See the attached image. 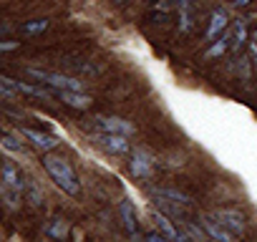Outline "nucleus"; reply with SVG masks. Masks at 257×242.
<instances>
[{
	"label": "nucleus",
	"instance_id": "1",
	"mask_svg": "<svg viewBox=\"0 0 257 242\" xmlns=\"http://www.w3.org/2000/svg\"><path fill=\"white\" fill-rule=\"evenodd\" d=\"M43 167L46 172L51 174V179L71 197H81V184H78V177L76 172L71 169V164L63 159V157H53V154H46L43 157Z\"/></svg>",
	"mask_w": 257,
	"mask_h": 242
},
{
	"label": "nucleus",
	"instance_id": "2",
	"mask_svg": "<svg viewBox=\"0 0 257 242\" xmlns=\"http://www.w3.org/2000/svg\"><path fill=\"white\" fill-rule=\"evenodd\" d=\"M31 78L41 81V83H48L53 88H71V91H78L81 88V81L73 78V76H63V73H53V71H46V68H28L26 71Z\"/></svg>",
	"mask_w": 257,
	"mask_h": 242
},
{
	"label": "nucleus",
	"instance_id": "3",
	"mask_svg": "<svg viewBox=\"0 0 257 242\" xmlns=\"http://www.w3.org/2000/svg\"><path fill=\"white\" fill-rule=\"evenodd\" d=\"M96 147H101L108 154H128V142L126 134H111V132H98L93 137Z\"/></svg>",
	"mask_w": 257,
	"mask_h": 242
},
{
	"label": "nucleus",
	"instance_id": "4",
	"mask_svg": "<svg viewBox=\"0 0 257 242\" xmlns=\"http://www.w3.org/2000/svg\"><path fill=\"white\" fill-rule=\"evenodd\" d=\"M88 127L96 129V132H111V134H132L134 127L123 118H111V116H96V118H88Z\"/></svg>",
	"mask_w": 257,
	"mask_h": 242
},
{
	"label": "nucleus",
	"instance_id": "5",
	"mask_svg": "<svg viewBox=\"0 0 257 242\" xmlns=\"http://www.w3.org/2000/svg\"><path fill=\"white\" fill-rule=\"evenodd\" d=\"M214 217L232 232V234H242L244 232V217L237 209H214Z\"/></svg>",
	"mask_w": 257,
	"mask_h": 242
},
{
	"label": "nucleus",
	"instance_id": "6",
	"mask_svg": "<svg viewBox=\"0 0 257 242\" xmlns=\"http://www.w3.org/2000/svg\"><path fill=\"white\" fill-rule=\"evenodd\" d=\"M199 222H202V227L207 229V234H209V237L222 239V242H232V239H234V234H232V232H229V229H227V227L214 217V214H204Z\"/></svg>",
	"mask_w": 257,
	"mask_h": 242
},
{
	"label": "nucleus",
	"instance_id": "7",
	"mask_svg": "<svg viewBox=\"0 0 257 242\" xmlns=\"http://www.w3.org/2000/svg\"><path fill=\"white\" fill-rule=\"evenodd\" d=\"M118 212H121V222H123V227H126V232L132 234L134 239L137 237H144V234H139V229H137V209H134V204L128 202V199H121V204H118Z\"/></svg>",
	"mask_w": 257,
	"mask_h": 242
},
{
	"label": "nucleus",
	"instance_id": "8",
	"mask_svg": "<svg viewBox=\"0 0 257 242\" xmlns=\"http://www.w3.org/2000/svg\"><path fill=\"white\" fill-rule=\"evenodd\" d=\"M132 174L134 177H149L152 174V157L144 152V149H137L132 154Z\"/></svg>",
	"mask_w": 257,
	"mask_h": 242
},
{
	"label": "nucleus",
	"instance_id": "9",
	"mask_svg": "<svg viewBox=\"0 0 257 242\" xmlns=\"http://www.w3.org/2000/svg\"><path fill=\"white\" fill-rule=\"evenodd\" d=\"M21 134H23L26 139H31L33 147L41 149V152H51V149L58 147V139H56V137H48V134H41V132H33V129H23Z\"/></svg>",
	"mask_w": 257,
	"mask_h": 242
},
{
	"label": "nucleus",
	"instance_id": "10",
	"mask_svg": "<svg viewBox=\"0 0 257 242\" xmlns=\"http://www.w3.org/2000/svg\"><path fill=\"white\" fill-rule=\"evenodd\" d=\"M56 93H58V98H61L63 103H68V106H73V108H88V106H91V98H88V96L76 93V91H71V88H56Z\"/></svg>",
	"mask_w": 257,
	"mask_h": 242
},
{
	"label": "nucleus",
	"instance_id": "11",
	"mask_svg": "<svg viewBox=\"0 0 257 242\" xmlns=\"http://www.w3.org/2000/svg\"><path fill=\"white\" fill-rule=\"evenodd\" d=\"M154 224L167 234V239H182V242H184V239H189V237H187V232L174 229V224L169 222V217H167V214H162V212H154Z\"/></svg>",
	"mask_w": 257,
	"mask_h": 242
},
{
	"label": "nucleus",
	"instance_id": "12",
	"mask_svg": "<svg viewBox=\"0 0 257 242\" xmlns=\"http://www.w3.org/2000/svg\"><path fill=\"white\" fill-rule=\"evenodd\" d=\"M224 28H227V16H224L222 11H214V13H212V18H209V28H207L204 38H207V41H214Z\"/></svg>",
	"mask_w": 257,
	"mask_h": 242
},
{
	"label": "nucleus",
	"instance_id": "13",
	"mask_svg": "<svg viewBox=\"0 0 257 242\" xmlns=\"http://www.w3.org/2000/svg\"><path fill=\"white\" fill-rule=\"evenodd\" d=\"M177 8H179V31L182 33H189L192 31V23H194L192 3H189V0H177Z\"/></svg>",
	"mask_w": 257,
	"mask_h": 242
},
{
	"label": "nucleus",
	"instance_id": "14",
	"mask_svg": "<svg viewBox=\"0 0 257 242\" xmlns=\"http://www.w3.org/2000/svg\"><path fill=\"white\" fill-rule=\"evenodd\" d=\"M157 197H162V199H167V202H174V204H182V207H189V204H192V197H187L184 192L172 189V187L157 189Z\"/></svg>",
	"mask_w": 257,
	"mask_h": 242
},
{
	"label": "nucleus",
	"instance_id": "15",
	"mask_svg": "<svg viewBox=\"0 0 257 242\" xmlns=\"http://www.w3.org/2000/svg\"><path fill=\"white\" fill-rule=\"evenodd\" d=\"M3 184H6V187H13V189H18V192H23L21 172L13 167V162H6V164H3Z\"/></svg>",
	"mask_w": 257,
	"mask_h": 242
},
{
	"label": "nucleus",
	"instance_id": "16",
	"mask_svg": "<svg viewBox=\"0 0 257 242\" xmlns=\"http://www.w3.org/2000/svg\"><path fill=\"white\" fill-rule=\"evenodd\" d=\"M46 28H48V21H46V18H36V21H28V23L18 26V33L26 36V38H33V36L43 33Z\"/></svg>",
	"mask_w": 257,
	"mask_h": 242
},
{
	"label": "nucleus",
	"instance_id": "17",
	"mask_svg": "<svg viewBox=\"0 0 257 242\" xmlns=\"http://www.w3.org/2000/svg\"><path fill=\"white\" fill-rule=\"evenodd\" d=\"M43 232H46L48 237H53V239H63V237L68 234V224H66L63 219H51V222H46Z\"/></svg>",
	"mask_w": 257,
	"mask_h": 242
},
{
	"label": "nucleus",
	"instance_id": "18",
	"mask_svg": "<svg viewBox=\"0 0 257 242\" xmlns=\"http://www.w3.org/2000/svg\"><path fill=\"white\" fill-rule=\"evenodd\" d=\"M0 194H3V202H6V209H18V204H21V192L18 189H13V187H0Z\"/></svg>",
	"mask_w": 257,
	"mask_h": 242
},
{
	"label": "nucleus",
	"instance_id": "19",
	"mask_svg": "<svg viewBox=\"0 0 257 242\" xmlns=\"http://www.w3.org/2000/svg\"><path fill=\"white\" fill-rule=\"evenodd\" d=\"M0 93H3V98H6V101H13V98L21 93L18 81H13V78L3 76V78H0Z\"/></svg>",
	"mask_w": 257,
	"mask_h": 242
},
{
	"label": "nucleus",
	"instance_id": "20",
	"mask_svg": "<svg viewBox=\"0 0 257 242\" xmlns=\"http://www.w3.org/2000/svg\"><path fill=\"white\" fill-rule=\"evenodd\" d=\"M229 41H232V36H229V33H224V36H222V38H219V41H217V43L204 53V58H217V56H222V53L229 48Z\"/></svg>",
	"mask_w": 257,
	"mask_h": 242
},
{
	"label": "nucleus",
	"instance_id": "21",
	"mask_svg": "<svg viewBox=\"0 0 257 242\" xmlns=\"http://www.w3.org/2000/svg\"><path fill=\"white\" fill-rule=\"evenodd\" d=\"M3 147H6L8 152H18V154H21V152H26L23 142H18V139H16V137H11V134H6V137H3Z\"/></svg>",
	"mask_w": 257,
	"mask_h": 242
},
{
	"label": "nucleus",
	"instance_id": "22",
	"mask_svg": "<svg viewBox=\"0 0 257 242\" xmlns=\"http://www.w3.org/2000/svg\"><path fill=\"white\" fill-rule=\"evenodd\" d=\"M244 36H247L244 26H242V23H237V26H234V41H232V48H234V51H239V48H242V43H244Z\"/></svg>",
	"mask_w": 257,
	"mask_h": 242
},
{
	"label": "nucleus",
	"instance_id": "23",
	"mask_svg": "<svg viewBox=\"0 0 257 242\" xmlns=\"http://www.w3.org/2000/svg\"><path fill=\"white\" fill-rule=\"evenodd\" d=\"M184 227H187V237H189V239H204V232L197 229L194 222H184Z\"/></svg>",
	"mask_w": 257,
	"mask_h": 242
},
{
	"label": "nucleus",
	"instance_id": "24",
	"mask_svg": "<svg viewBox=\"0 0 257 242\" xmlns=\"http://www.w3.org/2000/svg\"><path fill=\"white\" fill-rule=\"evenodd\" d=\"M144 239H149V242H164V239H167V234H164L162 229H157V232H147V234H144Z\"/></svg>",
	"mask_w": 257,
	"mask_h": 242
},
{
	"label": "nucleus",
	"instance_id": "25",
	"mask_svg": "<svg viewBox=\"0 0 257 242\" xmlns=\"http://www.w3.org/2000/svg\"><path fill=\"white\" fill-rule=\"evenodd\" d=\"M28 199H31V204H41V194H38V187L36 184L28 187Z\"/></svg>",
	"mask_w": 257,
	"mask_h": 242
},
{
	"label": "nucleus",
	"instance_id": "26",
	"mask_svg": "<svg viewBox=\"0 0 257 242\" xmlns=\"http://www.w3.org/2000/svg\"><path fill=\"white\" fill-rule=\"evenodd\" d=\"M18 43L16 41H3V43H0V51H13Z\"/></svg>",
	"mask_w": 257,
	"mask_h": 242
},
{
	"label": "nucleus",
	"instance_id": "27",
	"mask_svg": "<svg viewBox=\"0 0 257 242\" xmlns=\"http://www.w3.org/2000/svg\"><path fill=\"white\" fill-rule=\"evenodd\" d=\"M229 3H232V8H242V6L249 3V0H229Z\"/></svg>",
	"mask_w": 257,
	"mask_h": 242
}]
</instances>
